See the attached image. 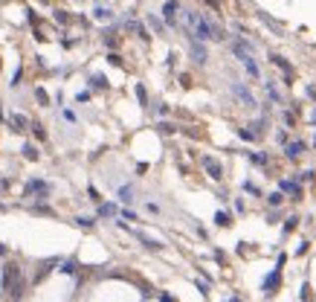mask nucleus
<instances>
[{
	"instance_id": "nucleus-3",
	"label": "nucleus",
	"mask_w": 316,
	"mask_h": 302,
	"mask_svg": "<svg viewBox=\"0 0 316 302\" xmlns=\"http://www.w3.org/2000/svg\"><path fill=\"white\" fill-rule=\"evenodd\" d=\"M232 93H235V96H238L241 102H247V105H255V96H252V93L247 90V87H241L238 82L232 84Z\"/></svg>"
},
{
	"instance_id": "nucleus-5",
	"label": "nucleus",
	"mask_w": 316,
	"mask_h": 302,
	"mask_svg": "<svg viewBox=\"0 0 316 302\" xmlns=\"http://www.w3.org/2000/svg\"><path fill=\"white\" fill-rule=\"evenodd\" d=\"M192 52H195V61H198V64H203V61H206V50H203L200 44H192Z\"/></svg>"
},
{
	"instance_id": "nucleus-8",
	"label": "nucleus",
	"mask_w": 316,
	"mask_h": 302,
	"mask_svg": "<svg viewBox=\"0 0 316 302\" xmlns=\"http://www.w3.org/2000/svg\"><path fill=\"white\" fill-rule=\"evenodd\" d=\"M302 149H305L302 143H293V146H287V154H290V157H299V154H302Z\"/></svg>"
},
{
	"instance_id": "nucleus-2",
	"label": "nucleus",
	"mask_w": 316,
	"mask_h": 302,
	"mask_svg": "<svg viewBox=\"0 0 316 302\" xmlns=\"http://www.w3.org/2000/svg\"><path fill=\"white\" fill-rule=\"evenodd\" d=\"M235 55H238V61L247 67V73H250L252 79L261 76V70H258V64H255V58H252V47L250 44H241V41H238V44H235Z\"/></svg>"
},
{
	"instance_id": "nucleus-6",
	"label": "nucleus",
	"mask_w": 316,
	"mask_h": 302,
	"mask_svg": "<svg viewBox=\"0 0 316 302\" xmlns=\"http://www.w3.org/2000/svg\"><path fill=\"white\" fill-rule=\"evenodd\" d=\"M273 64H276V67H282L284 73H287V79H290V67H287V61H284L282 55H273Z\"/></svg>"
},
{
	"instance_id": "nucleus-7",
	"label": "nucleus",
	"mask_w": 316,
	"mask_h": 302,
	"mask_svg": "<svg viewBox=\"0 0 316 302\" xmlns=\"http://www.w3.org/2000/svg\"><path fill=\"white\" fill-rule=\"evenodd\" d=\"M203 163H206V168L212 171V177H220V168H217V163H215V160H209V157H206Z\"/></svg>"
},
{
	"instance_id": "nucleus-11",
	"label": "nucleus",
	"mask_w": 316,
	"mask_h": 302,
	"mask_svg": "<svg viewBox=\"0 0 316 302\" xmlns=\"http://www.w3.org/2000/svg\"><path fill=\"white\" fill-rule=\"evenodd\" d=\"M206 3H212V6H215V0H206Z\"/></svg>"
},
{
	"instance_id": "nucleus-1",
	"label": "nucleus",
	"mask_w": 316,
	"mask_h": 302,
	"mask_svg": "<svg viewBox=\"0 0 316 302\" xmlns=\"http://www.w3.org/2000/svg\"><path fill=\"white\" fill-rule=\"evenodd\" d=\"M183 20H186V29H189V38L195 41H220L223 32H220V26H215L212 20H206L203 15L198 12H183Z\"/></svg>"
},
{
	"instance_id": "nucleus-4",
	"label": "nucleus",
	"mask_w": 316,
	"mask_h": 302,
	"mask_svg": "<svg viewBox=\"0 0 316 302\" xmlns=\"http://www.w3.org/2000/svg\"><path fill=\"white\" fill-rule=\"evenodd\" d=\"M163 15H166V20H168V23H174V20H177V6H174L171 0H168V3H166V9H163Z\"/></svg>"
},
{
	"instance_id": "nucleus-10",
	"label": "nucleus",
	"mask_w": 316,
	"mask_h": 302,
	"mask_svg": "<svg viewBox=\"0 0 316 302\" xmlns=\"http://www.w3.org/2000/svg\"><path fill=\"white\" fill-rule=\"evenodd\" d=\"M119 198H122V201H133V198H131V189H128V186H122V189H119Z\"/></svg>"
},
{
	"instance_id": "nucleus-9",
	"label": "nucleus",
	"mask_w": 316,
	"mask_h": 302,
	"mask_svg": "<svg viewBox=\"0 0 316 302\" xmlns=\"http://www.w3.org/2000/svg\"><path fill=\"white\" fill-rule=\"evenodd\" d=\"M12 125H17V131H26V119H23V117H17V114L12 117Z\"/></svg>"
}]
</instances>
